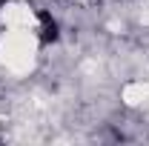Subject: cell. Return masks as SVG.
<instances>
[{"instance_id":"cell-2","label":"cell","mask_w":149,"mask_h":146,"mask_svg":"<svg viewBox=\"0 0 149 146\" xmlns=\"http://www.w3.org/2000/svg\"><path fill=\"white\" fill-rule=\"evenodd\" d=\"M0 3H15V0H0Z\"/></svg>"},{"instance_id":"cell-1","label":"cell","mask_w":149,"mask_h":146,"mask_svg":"<svg viewBox=\"0 0 149 146\" xmlns=\"http://www.w3.org/2000/svg\"><path fill=\"white\" fill-rule=\"evenodd\" d=\"M37 23H40V29H37L40 43H43V46H52V43H57V37H60V26H57V20L52 17V12H46V9H37Z\"/></svg>"}]
</instances>
